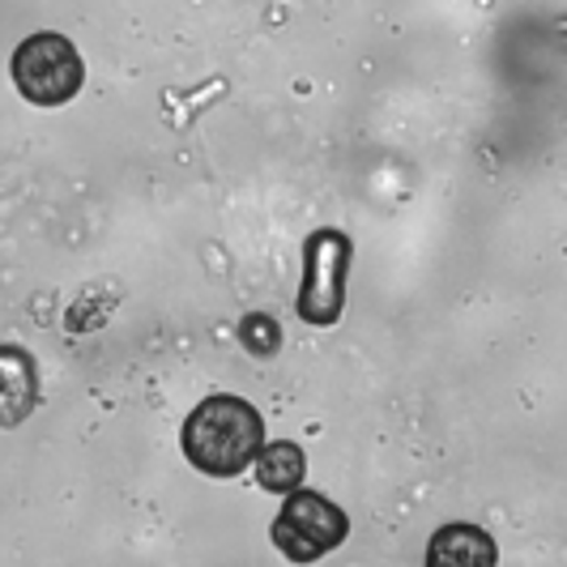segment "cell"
Returning <instances> with one entry per match:
<instances>
[{"instance_id":"cell-1","label":"cell","mask_w":567,"mask_h":567,"mask_svg":"<svg viewBox=\"0 0 567 567\" xmlns=\"http://www.w3.org/2000/svg\"><path fill=\"white\" fill-rule=\"evenodd\" d=\"M265 423L252 401L214 393L184 423V456L209 478H239L260 453Z\"/></svg>"},{"instance_id":"cell-2","label":"cell","mask_w":567,"mask_h":567,"mask_svg":"<svg viewBox=\"0 0 567 567\" xmlns=\"http://www.w3.org/2000/svg\"><path fill=\"white\" fill-rule=\"evenodd\" d=\"M85 82V64L78 48L64 34H30L13 52V85L34 107H60L69 103Z\"/></svg>"},{"instance_id":"cell-3","label":"cell","mask_w":567,"mask_h":567,"mask_svg":"<svg viewBox=\"0 0 567 567\" xmlns=\"http://www.w3.org/2000/svg\"><path fill=\"white\" fill-rule=\"evenodd\" d=\"M350 235L312 230L303 244V282H299V316L316 329H333L346 303V274H350Z\"/></svg>"},{"instance_id":"cell-4","label":"cell","mask_w":567,"mask_h":567,"mask_svg":"<svg viewBox=\"0 0 567 567\" xmlns=\"http://www.w3.org/2000/svg\"><path fill=\"white\" fill-rule=\"evenodd\" d=\"M346 534H350L346 512L338 504H329L324 495L303 491V486L286 491L282 512L274 516V546L295 564H316L320 555L338 550Z\"/></svg>"},{"instance_id":"cell-5","label":"cell","mask_w":567,"mask_h":567,"mask_svg":"<svg viewBox=\"0 0 567 567\" xmlns=\"http://www.w3.org/2000/svg\"><path fill=\"white\" fill-rule=\"evenodd\" d=\"M39 405V371L22 346L0 341V426H22Z\"/></svg>"},{"instance_id":"cell-6","label":"cell","mask_w":567,"mask_h":567,"mask_svg":"<svg viewBox=\"0 0 567 567\" xmlns=\"http://www.w3.org/2000/svg\"><path fill=\"white\" fill-rule=\"evenodd\" d=\"M426 559L453 567H491L499 559V546L478 525H444L426 546Z\"/></svg>"},{"instance_id":"cell-7","label":"cell","mask_w":567,"mask_h":567,"mask_svg":"<svg viewBox=\"0 0 567 567\" xmlns=\"http://www.w3.org/2000/svg\"><path fill=\"white\" fill-rule=\"evenodd\" d=\"M256 478L265 491H295V486L303 483V474H308V456L299 444H290V440H278V444H260V453H256Z\"/></svg>"},{"instance_id":"cell-8","label":"cell","mask_w":567,"mask_h":567,"mask_svg":"<svg viewBox=\"0 0 567 567\" xmlns=\"http://www.w3.org/2000/svg\"><path fill=\"white\" fill-rule=\"evenodd\" d=\"M239 338L244 346L252 350V354H278V346H282V333H278V320L274 316H244V324H239Z\"/></svg>"}]
</instances>
